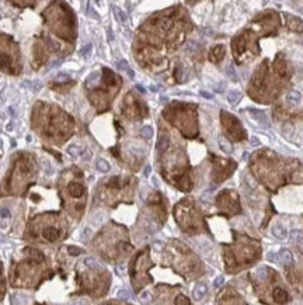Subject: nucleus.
<instances>
[{"mask_svg": "<svg viewBox=\"0 0 303 305\" xmlns=\"http://www.w3.org/2000/svg\"><path fill=\"white\" fill-rule=\"evenodd\" d=\"M176 305H190V299L184 295H178L176 299Z\"/></svg>", "mask_w": 303, "mask_h": 305, "instance_id": "aec40b11", "label": "nucleus"}, {"mask_svg": "<svg viewBox=\"0 0 303 305\" xmlns=\"http://www.w3.org/2000/svg\"><path fill=\"white\" fill-rule=\"evenodd\" d=\"M31 85H32V89L35 90V92H38V90H40V87H41L40 82H31Z\"/></svg>", "mask_w": 303, "mask_h": 305, "instance_id": "72a5a7b5", "label": "nucleus"}, {"mask_svg": "<svg viewBox=\"0 0 303 305\" xmlns=\"http://www.w3.org/2000/svg\"><path fill=\"white\" fill-rule=\"evenodd\" d=\"M300 98H302L300 93L296 92V90H292V92L288 93V97H286V100H288L291 104H297L300 101Z\"/></svg>", "mask_w": 303, "mask_h": 305, "instance_id": "9b49d317", "label": "nucleus"}, {"mask_svg": "<svg viewBox=\"0 0 303 305\" xmlns=\"http://www.w3.org/2000/svg\"><path fill=\"white\" fill-rule=\"evenodd\" d=\"M224 52H226V49H224L223 45H215L212 48V51H211V54H209V59L212 62L222 61L223 56H224Z\"/></svg>", "mask_w": 303, "mask_h": 305, "instance_id": "f257e3e1", "label": "nucleus"}, {"mask_svg": "<svg viewBox=\"0 0 303 305\" xmlns=\"http://www.w3.org/2000/svg\"><path fill=\"white\" fill-rule=\"evenodd\" d=\"M240 97H241V93L237 92V90H232V92L227 93V100H229V103H232V104L239 103Z\"/></svg>", "mask_w": 303, "mask_h": 305, "instance_id": "f8f14e48", "label": "nucleus"}, {"mask_svg": "<svg viewBox=\"0 0 303 305\" xmlns=\"http://www.w3.org/2000/svg\"><path fill=\"white\" fill-rule=\"evenodd\" d=\"M226 75L229 77H230L233 82H237V76H236V72H234V68L232 66V65H229V66L226 68Z\"/></svg>", "mask_w": 303, "mask_h": 305, "instance_id": "f3484780", "label": "nucleus"}, {"mask_svg": "<svg viewBox=\"0 0 303 305\" xmlns=\"http://www.w3.org/2000/svg\"><path fill=\"white\" fill-rule=\"evenodd\" d=\"M67 152L70 153V155L73 156V158H76V156H79L80 152H82V149H80L79 146H75V145H72V146L67 148Z\"/></svg>", "mask_w": 303, "mask_h": 305, "instance_id": "a211bd4d", "label": "nucleus"}, {"mask_svg": "<svg viewBox=\"0 0 303 305\" xmlns=\"http://www.w3.org/2000/svg\"><path fill=\"white\" fill-rule=\"evenodd\" d=\"M245 180H247V183H249V184H251V187H253V189H255V186H257V183H255V180H254V179H253L251 176H247V177H245Z\"/></svg>", "mask_w": 303, "mask_h": 305, "instance_id": "c756f323", "label": "nucleus"}, {"mask_svg": "<svg viewBox=\"0 0 303 305\" xmlns=\"http://www.w3.org/2000/svg\"><path fill=\"white\" fill-rule=\"evenodd\" d=\"M140 135H142L145 139H149V138L153 137V128L149 127V125H146V127H143V128L140 129Z\"/></svg>", "mask_w": 303, "mask_h": 305, "instance_id": "2eb2a0df", "label": "nucleus"}, {"mask_svg": "<svg viewBox=\"0 0 303 305\" xmlns=\"http://www.w3.org/2000/svg\"><path fill=\"white\" fill-rule=\"evenodd\" d=\"M118 297L119 298H122V299H129L130 298V295H129V293H128L126 290H121L118 293Z\"/></svg>", "mask_w": 303, "mask_h": 305, "instance_id": "a878e982", "label": "nucleus"}, {"mask_svg": "<svg viewBox=\"0 0 303 305\" xmlns=\"http://www.w3.org/2000/svg\"><path fill=\"white\" fill-rule=\"evenodd\" d=\"M161 101H163V103H167V97H161Z\"/></svg>", "mask_w": 303, "mask_h": 305, "instance_id": "79ce46f5", "label": "nucleus"}, {"mask_svg": "<svg viewBox=\"0 0 303 305\" xmlns=\"http://www.w3.org/2000/svg\"><path fill=\"white\" fill-rule=\"evenodd\" d=\"M117 66H118L121 70L126 72V73L129 75V77H134V76H135V72H134L132 69H130L129 65H128V62H126V61H124V59H122V61H119L118 63H117Z\"/></svg>", "mask_w": 303, "mask_h": 305, "instance_id": "9d476101", "label": "nucleus"}, {"mask_svg": "<svg viewBox=\"0 0 303 305\" xmlns=\"http://www.w3.org/2000/svg\"><path fill=\"white\" fill-rule=\"evenodd\" d=\"M257 274H258V277H260L261 280H262V278H265V277H267V267H264V266H262V267H260L257 270Z\"/></svg>", "mask_w": 303, "mask_h": 305, "instance_id": "5701e85b", "label": "nucleus"}, {"mask_svg": "<svg viewBox=\"0 0 303 305\" xmlns=\"http://www.w3.org/2000/svg\"><path fill=\"white\" fill-rule=\"evenodd\" d=\"M247 111H249L250 114H251L253 117H254L255 120H257L258 122H260L261 125H264V127H267L268 125V121H267V115H265V113L261 110H255V108H253V107H249L247 108Z\"/></svg>", "mask_w": 303, "mask_h": 305, "instance_id": "f03ea898", "label": "nucleus"}, {"mask_svg": "<svg viewBox=\"0 0 303 305\" xmlns=\"http://www.w3.org/2000/svg\"><path fill=\"white\" fill-rule=\"evenodd\" d=\"M247 158H249V152H244V155H243V159H244V160H247Z\"/></svg>", "mask_w": 303, "mask_h": 305, "instance_id": "a19ab883", "label": "nucleus"}, {"mask_svg": "<svg viewBox=\"0 0 303 305\" xmlns=\"http://www.w3.org/2000/svg\"><path fill=\"white\" fill-rule=\"evenodd\" d=\"M150 90H152V92H159L160 89H159V87H156V86H150Z\"/></svg>", "mask_w": 303, "mask_h": 305, "instance_id": "58836bf2", "label": "nucleus"}, {"mask_svg": "<svg viewBox=\"0 0 303 305\" xmlns=\"http://www.w3.org/2000/svg\"><path fill=\"white\" fill-rule=\"evenodd\" d=\"M90 158H91L90 150H87V152H84V155H83V159H84V160H90Z\"/></svg>", "mask_w": 303, "mask_h": 305, "instance_id": "e433bc0d", "label": "nucleus"}, {"mask_svg": "<svg viewBox=\"0 0 303 305\" xmlns=\"http://www.w3.org/2000/svg\"><path fill=\"white\" fill-rule=\"evenodd\" d=\"M250 145H251V146H258V145H260V141H258V138H255V137L250 138Z\"/></svg>", "mask_w": 303, "mask_h": 305, "instance_id": "c85d7f7f", "label": "nucleus"}, {"mask_svg": "<svg viewBox=\"0 0 303 305\" xmlns=\"http://www.w3.org/2000/svg\"><path fill=\"white\" fill-rule=\"evenodd\" d=\"M84 264L88 266V267H91V268H94V267H97V266H98V263L96 262L93 257H87V259L84 260Z\"/></svg>", "mask_w": 303, "mask_h": 305, "instance_id": "4be33fe9", "label": "nucleus"}, {"mask_svg": "<svg viewBox=\"0 0 303 305\" xmlns=\"http://www.w3.org/2000/svg\"><path fill=\"white\" fill-rule=\"evenodd\" d=\"M0 215H2V217H9L10 214H9V211H7V210L2 208V210H0Z\"/></svg>", "mask_w": 303, "mask_h": 305, "instance_id": "c9c22d12", "label": "nucleus"}, {"mask_svg": "<svg viewBox=\"0 0 303 305\" xmlns=\"http://www.w3.org/2000/svg\"><path fill=\"white\" fill-rule=\"evenodd\" d=\"M167 145H169V138H167L166 135H161V137L159 138V142H157V150H159V152H163V150H166Z\"/></svg>", "mask_w": 303, "mask_h": 305, "instance_id": "4468645a", "label": "nucleus"}, {"mask_svg": "<svg viewBox=\"0 0 303 305\" xmlns=\"http://www.w3.org/2000/svg\"><path fill=\"white\" fill-rule=\"evenodd\" d=\"M91 48H93V45L91 44H87V45L83 48V51H82V54H83V56H88L90 55V51H91Z\"/></svg>", "mask_w": 303, "mask_h": 305, "instance_id": "393cba45", "label": "nucleus"}, {"mask_svg": "<svg viewBox=\"0 0 303 305\" xmlns=\"http://www.w3.org/2000/svg\"><path fill=\"white\" fill-rule=\"evenodd\" d=\"M136 89H138V90H139L140 93H143V94H145V93H146V89H145V87H142V86H140V85H136Z\"/></svg>", "mask_w": 303, "mask_h": 305, "instance_id": "4c0bfd02", "label": "nucleus"}, {"mask_svg": "<svg viewBox=\"0 0 303 305\" xmlns=\"http://www.w3.org/2000/svg\"><path fill=\"white\" fill-rule=\"evenodd\" d=\"M268 260H271V262H276V255L275 253H268Z\"/></svg>", "mask_w": 303, "mask_h": 305, "instance_id": "f704fd0d", "label": "nucleus"}, {"mask_svg": "<svg viewBox=\"0 0 303 305\" xmlns=\"http://www.w3.org/2000/svg\"><path fill=\"white\" fill-rule=\"evenodd\" d=\"M272 235L275 236V238H278V239H285L286 235H288V232H286V229L284 228V226L276 225V226H274L272 228Z\"/></svg>", "mask_w": 303, "mask_h": 305, "instance_id": "1a4fd4ad", "label": "nucleus"}, {"mask_svg": "<svg viewBox=\"0 0 303 305\" xmlns=\"http://www.w3.org/2000/svg\"><path fill=\"white\" fill-rule=\"evenodd\" d=\"M66 79H69V76L66 73H58V76L55 77V80H66Z\"/></svg>", "mask_w": 303, "mask_h": 305, "instance_id": "2f4dec72", "label": "nucleus"}, {"mask_svg": "<svg viewBox=\"0 0 303 305\" xmlns=\"http://www.w3.org/2000/svg\"><path fill=\"white\" fill-rule=\"evenodd\" d=\"M223 281H224L223 276H219V277H216V278H215V281H213V287H215V288L220 287L222 284H223Z\"/></svg>", "mask_w": 303, "mask_h": 305, "instance_id": "b1692460", "label": "nucleus"}, {"mask_svg": "<svg viewBox=\"0 0 303 305\" xmlns=\"http://www.w3.org/2000/svg\"><path fill=\"white\" fill-rule=\"evenodd\" d=\"M291 238L292 241H300V239H303V232L302 231H292L291 232Z\"/></svg>", "mask_w": 303, "mask_h": 305, "instance_id": "6ab92c4d", "label": "nucleus"}, {"mask_svg": "<svg viewBox=\"0 0 303 305\" xmlns=\"http://www.w3.org/2000/svg\"><path fill=\"white\" fill-rule=\"evenodd\" d=\"M279 257H281V262L284 264H291L293 262V257H292V253L289 252L288 249H282L281 253H279Z\"/></svg>", "mask_w": 303, "mask_h": 305, "instance_id": "6e6552de", "label": "nucleus"}, {"mask_svg": "<svg viewBox=\"0 0 303 305\" xmlns=\"http://www.w3.org/2000/svg\"><path fill=\"white\" fill-rule=\"evenodd\" d=\"M42 236L45 239H48L49 242H53V241H56V239L59 238V231L56 228H46L45 231L42 232Z\"/></svg>", "mask_w": 303, "mask_h": 305, "instance_id": "20e7f679", "label": "nucleus"}, {"mask_svg": "<svg viewBox=\"0 0 303 305\" xmlns=\"http://www.w3.org/2000/svg\"><path fill=\"white\" fill-rule=\"evenodd\" d=\"M140 298H142L143 302H150L152 301V295L147 293V291H145V293H142V295H140Z\"/></svg>", "mask_w": 303, "mask_h": 305, "instance_id": "bb28decb", "label": "nucleus"}, {"mask_svg": "<svg viewBox=\"0 0 303 305\" xmlns=\"http://www.w3.org/2000/svg\"><path fill=\"white\" fill-rule=\"evenodd\" d=\"M13 4H15V6H32L34 3H31V2H13Z\"/></svg>", "mask_w": 303, "mask_h": 305, "instance_id": "7c9ffc66", "label": "nucleus"}, {"mask_svg": "<svg viewBox=\"0 0 303 305\" xmlns=\"http://www.w3.org/2000/svg\"><path fill=\"white\" fill-rule=\"evenodd\" d=\"M96 168H97V170L103 172V173H107V172L109 170V165L107 160H104V159H98L97 163H96Z\"/></svg>", "mask_w": 303, "mask_h": 305, "instance_id": "ddd939ff", "label": "nucleus"}, {"mask_svg": "<svg viewBox=\"0 0 303 305\" xmlns=\"http://www.w3.org/2000/svg\"><path fill=\"white\" fill-rule=\"evenodd\" d=\"M67 250H69V253L72 255V256H77V255H80L83 252L80 247H76V246H69L67 247Z\"/></svg>", "mask_w": 303, "mask_h": 305, "instance_id": "412c9836", "label": "nucleus"}, {"mask_svg": "<svg viewBox=\"0 0 303 305\" xmlns=\"http://www.w3.org/2000/svg\"><path fill=\"white\" fill-rule=\"evenodd\" d=\"M112 10H114V14H115V17H117V20H118V21H125V20H126V14H125L124 11H121L118 7L114 6V9H112Z\"/></svg>", "mask_w": 303, "mask_h": 305, "instance_id": "dca6fc26", "label": "nucleus"}, {"mask_svg": "<svg viewBox=\"0 0 303 305\" xmlns=\"http://www.w3.org/2000/svg\"><path fill=\"white\" fill-rule=\"evenodd\" d=\"M150 172H152V168L147 165V166H146V168H145V170H143V176H145V177H147L149 174H150Z\"/></svg>", "mask_w": 303, "mask_h": 305, "instance_id": "473e14b6", "label": "nucleus"}, {"mask_svg": "<svg viewBox=\"0 0 303 305\" xmlns=\"http://www.w3.org/2000/svg\"><path fill=\"white\" fill-rule=\"evenodd\" d=\"M218 141H219V146H220V149L223 150L224 153H232L233 152V146H232V143L229 142L224 137H219Z\"/></svg>", "mask_w": 303, "mask_h": 305, "instance_id": "423d86ee", "label": "nucleus"}, {"mask_svg": "<svg viewBox=\"0 0 303 305\" xmlns=\"http://www.w3.org/2000/svg\"><path fill=\"white\" fill-rule=\"evenodd\" d=\"M0 145H2V141H0Z\"/></svg>", "mask_w": 303, "mask_h": 305, "instance_id": "c03bdc74", "label": "nucleus"}, {"mask_svg": "<svg viewBox=\"0 0 303 305\" xmlns=\"http://www.w3.org/2000/svg\"><path fill=\"white\" fill-rule=\"evenodd\" d=\"M205 294H206V285L203 283L197 284V287H195L194 291H192V297H194V299H197V301H199Z\"/></svg>", "mask_w": 303, "mask_h": 305, "instance_id": "39448f33", "label": "nucleus"}, {"mask_svg": "<svg viewBox=\"0 0 303 305\" xmlns=\"http://www.w3.org/2000/svg\"><path fill=\"white\" fill-rule=\"evenodd\" d=\"M69 191L73 197H80V195L84 194V187L82 184H76V183H72L69 186Z\"/></svg>", "mask_w": 303, "mask_h": 305, "instance_id": "0eeeda50", "label": "nucleus"}, {"mask_svg": "<svg viewBox=\"0 0 303 305\" xmlns=\"http://www.w3.org/2000/svg\"><path fill=\"white\" fill-rule=\"evenodd\" d=\"M272 297L276 302H279V304H285V302L288 301V293H286L284 288H275L272 293Z\"/></svg>", "mask_w": 303, "mask_h": 305, "instance_id": "7ed1b4c3", "label": "nucleus"}, {"mask_svg": "<svg viewBox=\"0 0 303 305\" xmlns=\"http://www.w3.org/2000/svg\"><path fill=\"white\" fill-rule=\"evenodd\" d=\"M108 40L109 41H112V33H111V28L108 30Z\"/></svg>", "mask_w": 303, "mask_h": 305, "instance_id": "ea45409f", "label": "nucleus"}, {"mask_svg": "<svg viewBox=\"0 0 303 305\" xmlns=\"http://www.w3.org/2000/svg\"><path fill=\"white\" fill-rule=\"evenodd\" d=\"M199 94L202 96L203 98H208V100H209V98H212V97H213V96H212V93H209V92H205V90H201V92H199Z\"/></svg>", "mask_w": 303, "mask_h": 305, "instance_id": "cd10ccee", "label": "nucleus"}, {"mask_svg": "<svg viewBox=\"0 0 303 305\" xmlns=\"http://www.w3.org/2000/svg\"><path fill=\"white\" fill-rule=\"evenodd\" d=\"M75 305H86V304H84V302H76Z\"/></svg>", "mask_w": 303, "mask_h": 305, "instance_id": "37998d69", "label": "nucleus"}]
</instances>
